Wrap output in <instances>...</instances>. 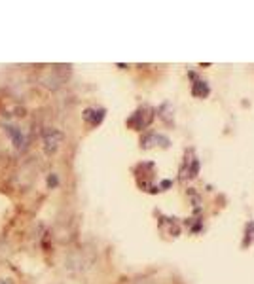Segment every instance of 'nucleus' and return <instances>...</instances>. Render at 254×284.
Instances as JSON below:
<instances>
[{"label": "nucleus", "mask_w": 254, "mask_h": 284, "mask_svg": "<svg viewBox=\"0 0 254 284\" xmlns=\"http://www.w3.org/2000/svg\"><path fill=\"white\" fill-rule=\"evenodd\" d=\"M0 284H13L10 278H0Z\"/></svg>", "instance_id": "obj_12"}, {"label": "nucleus", "mask_w": 254, "mask_h": 284, "mask_svg": "<svg viewBox=\"0 0 254 284\" xmlns=\"http://www.w3.org/2000/svg\"><path fill=\"white\" fill-rule=\"evenodd\" d=\"M152 119H154V110L150 106H141L139 110L131 114V117L127 119V125L135 131H143L152 124Z\"/></svg>", "instance_id": "obj_2"}, {"label": "nucleus", "mask_w": 254, "mask_h": 284, "mask_svg": "<svg viewBox=\"0 0 254 284\" xmlns=\"http://www.w3.org/2000/svg\"><path fill=\"white\" fill-rule=\"evenodd\" d=\"M198 171H199V161L192 159V165L188 167V176H190V178H196V176H198Z\"/></svg>", "instance_id": "obj_9"}, {"label": "nucleus", "mask_w": 254, "mask_h": 284, "mask_svg": "<svg viewBox=\"0 0 254 284\" xmlns=\"http://www.w3.org/2000/svg\"><path fill=\"white\" fill-rule=\"evenodd\" d=\"M209 84L207 82H203V80H196L192 84V95L193 97H198V99H205L207 95H209Z\"/></svg>", "instance_id": "obj_8"}, {"label": "nucleus", "mask_w": 254, "mask_h": 284, "mask_svg": "<svg viewBox=\"0 0 254 284\" xmlns=\"http://www.w3.org/2000/svg\"><path fill=\"white\" fill-rule=\"evenodd\" d=\"M4 131H6V135L10 136V140H12V144L15 146L17 150H23L25 148V135H23V131L19 129V127H15V125H4Z\"/></svg>", "instance_id": "obj_5"}, {"label": "nucleus", "mask_w": 254, "mask_h": 284, "mask_svg": "<svg viewBox=\"0 0 254 284\" xmlns=\"http://www.w3.org/2000/svg\"><path fill=\"white\" fill-rule=\"evenodd\" d=\"M63 138H65L63 131L55 129V127H48V129H44V133H42L44 152H46L48 155H53L57 150H59V146H61Z\"/></svg>", "instance_id": "obj_3"}, {"label": "nucleus", "mask_w": 254, "mask_h": 284, "mask_svg": "<svg viewBox=\"0 0 254 284\" xmlns=\"http://www.w3.org/2000/svg\"><path fill=\"white\" fill-rule=\"evenodd\" d=\"M252 231H254V222H250L247 226V237H245V241H243V247L250 245V237H252Z\"/></svg>", "instance_id": "obj_10"}, {"label": "nucleus", "mask_w": 254, "mask_h": 284, "mask_svg": "<svg viewBox=\"0 0 254 284\" xmlns=\"http://www.w3.org/2000/svg\"><path fill=\"white\" fill-rule=\"evenodd\" d=\"M48 182H50V188H55L57 182H59V180H57L55 174H50V178H48Z\"/></svg>", "instance_id": "obj_11"}, {"label": "nucleus", "mask_w": 254, "mask_h": 284, "mask_svg": "<svg viewBox=\"0 0 254 284\" xmlns=\"http://www.w3.org/2000/svg\"><path fill=\"white\" fill-rule=\"evenodd\" d=\"M36 174H38V163L36 159L32 157V159H27L21 167H19V171L15 173V184L25 192V190H29L32 184H34V180H36Z\"/></svg>", "instance_id": "obj_1"}, {"label": "nucleus", "mask_w": 254, "mask_h": 284, "mask_svg": "<svg viewBox=\"0 0 254 284\" xmlns=\"http://www.w3.org/2000/svg\"><path fill=\"white\" fill-rule=\"evenodd\" d=\"M105 117H106L105 108H86V110H84V119H86V124H89L91 127L101 125Z\"/></svg>", "instance_id": "obj_6"}, {"label": "nucleus", "mask_w": 254, "mask_h": 284, "mask_svg": "<svg viewBox=\"0 0 254 284\" xmlns=\"http://www.w3.org/2000/svg\"><path fill=\"white\" fill-rule=\"evenodd\" d=\"M160 142H161V146H169V138L158 135V133H150V135L141 138V146H143L144 150H148V148H152V146H155V144H160Z\"/></svg>", "instance_id": "obj_7"}, {"label": "nucleus", "mask_w": 254, "mask_h": 284, "mask_svg": "<svg viewBox=\"0 0 254 284\" xmlns=\"http://www.w3.org/2000/svg\"><path fill=\"white\" fill-rule=\"evenodd\" d=\"M61 70H65V67H59V65H55V67L51 68L50 72L46 74V78H44V86H48L50 89H57V87L63 86V82L67 80V76H61Z\"/></svg>", "instance_id": "obj_4"}]
</instances>
